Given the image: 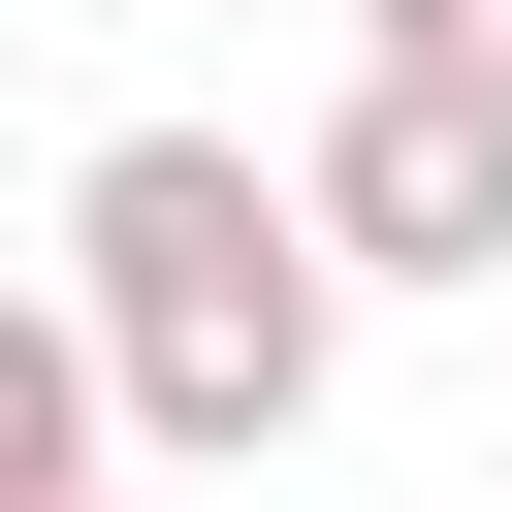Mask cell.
I'll use <instances>...</instances> for the list:
<instances>
[{"label": "cell", "mask_w": 512, "mask_h": 512, "mask_svg": "<svg viewBox=\"0 0 512 512\" xmlns=\"http://www.w3.org/2000/svg\"><path fill=\"white\" fill-rule=\"evenodd\" d=\"M64 320H96L128 480H256V448L352 384V256L288 224L256 128H96V160H64Z\"/></svg>", "instance_id": "cell-1"}, {"label": "cell", "mask_w": 512, "mask_h": 512, "mask_svg": "<svg viewBox=\"0 0 512 512\" xmlns=\"http://www.w3.org/2000/svg\"><path fill=\"white\" fill-rule=\"evenodd\" d=\"M288 224H320L352 288H512V96H480V64H352V96L288 128Z\"/></svg>", "instance_id": "cell-2"}, {"label": "cell", "mask_w": 512, "mask_h": 512, "mask_svg": "<svg viewBox=\"0 0 512 512\" xmlns=\"http://www.w3.org/2000/svg\"><path fill=\"white\" fill-rule=\"evenodd\" d=\"M128 480V416H96V320L64 288H0V512H96Z\"/></svg>", "instance_id": "cell-3"}, {"label": "cell", "mask_w": 512, "mask_h": 512, "mask_svg": "<svg viewBox=\"0 0 512 512\" xmlns=\"http://www.w3.org/2000/svg\"><path fill=\"white\" fill-rule=\"evenodd\" d=\"M352 64H480L512 96V0H352Z\"/></svg>", "instance_id": "cell-4"}, {"label": "cell", "mask_w": 512, "mask_h": 512, "mask_svg": "<svg viewBox=\"0 0 512 512\" xmlns=\"http://www.w3.org/2000/svg\"><path fill=\"white\" fill-rule=\"evenodd\" d=\"M96 512H160V480H96Z\"/></svg>", "instance_id": "cell-5"}]
</instances>
